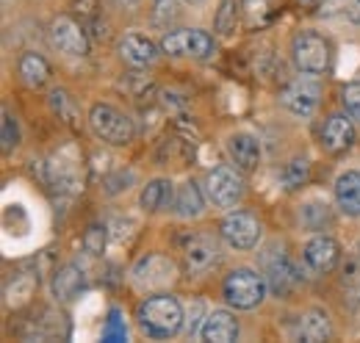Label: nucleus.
Returning <instances> with one entry per match:
<instances>
[{"label": "nucleus", "mask_w": 360, "mask_h": 343, "mask_svg": "<svg viewBox=\"0 0 360 343\" xmlns=\"http://www.w3.org/2000/svg\"><path fill=\"white\" fill-rule=\"evenodd\" d=\"M136 321L147 338H172L186 327V310L172 294H155L139 302Z\"/></svg>", "instance_id": "1"}, {"label": "nucleus", "mask_w": 360, "mask_h": 343, "mask_svg": "<svg viewBox=\"0 0 360 343\" xmlns=\"http://www.w3.org/2000/svg\"><path fill=\"white\" fill-rule=\"evenodd\" d=\"M84 169H86V164L81 158V150L75 144H64L45 164V180L50 183L53 191H58L64 197H75L84 191V183H86Z\"/></svg>", "instance_id": "2"}, {"label": "nucleus", "mask_w": 360, "mask_h": 343, "mask_svg": "<svg viewBox=\"0 0 360 343\" xmlns=\"http://www.w3.org/2000/svg\"><path fill=\"white\" fill-rule=\"evenodd\" d=\"M89 128L100 141H105L111 147H128L136 138L134 119L125 111H120V108H114L108 103H94L91 105Z\"/></svg>", "instance_id": "3"}, {"label": "nucleus", "mask_w": 360, "mask_h": 343, "mask_svg": "<svg viewBox=\"0 0 360 343\" xmlns=\"http://www.w3.org/2000/svg\"><path fill=\"white\" fill-rule=\"evenodd\" d=\"M266 291H269L266 277H261L252 268H236L222 283V297L236 310H255L261 302L266 299Z\"/></svg>", "instance_id": "4"}, {"label": "nucleus", "mask_w": 360, "mask_h": 343, "mask_svg": "<svg viewBox=\"0 0 360 343\" xmlns=\"http://www.w3.org/2000/svg\"><path fill=\"white\" fill-rule=\"evenodd\" d=\"M131 280L139 291L147 294H161L167 288L175 285L178 280V266L169 255L161 252H147L144 257H139L131 268Z\"/></svg>", "instance_id": "5"}, {"label": "nucleus", "mask_w": 360, "mask_h": 343, "mask_svg": "<svg viewBox=\"0 0 360 343\" xmlns=\"http://www.w3.org/2000/svg\"><path fill=\"white\" fill-rule=\"evenodd\" d=\"M291 58L302 75H321L330 67V44L316 31H300L291 42Z\"/></svg>", "instance_id": "6"}, {"label": "nucleus", "mask_w": 360, "mask_h": 343, "mask_svg": "<svg viewBox=\"0 0 360 343\" xmlns=\"http://www.w3.org/2000/svg\"><path fill=\"white\" fill-rule=\"evenodd\" d=\"M205 194L214 202V208L230 211L244 197V180H241V174L233 167L219 164V167H214V169L208 172V177H205Z\"/></svg>", "instance_id": "7"}, {"label": "nucleus", "mask_w": 360, "mask_h": 343, "mask_svg": "<svg viewBox=\"0 0 360 343\" xmlns=\"http://www.w3.org/2000/svg\"><path fill=\"white\" fill-rule=\"evenodd\" d=\"M261 233H264L261 221L247 211H230L219 221V235L227 241V247H233L238 252L255 250L261 244Z\"/></svg>", "instance_id": "8"}, {"label": "nucleus", "mask_w": 360, "mask_h": 343, "mask_svg": "<svg viewBox=\"0 0 360 343\" xmlns=\"http://www.w3.org/2000/svg\"><path fill=\"white\" fill-rule=\"evenodd\" d=\"M50 42L58 53L72 56V58H84L89 56V34L86 25L72 20L70 14H58L50 22Z\"/></svg>", "instance_id": "9"}, {"label": "nucleus", "mask_w": 360, "mask_h": 343, "mask_svg": "<svg viewBox=\"0 0 360 343\" xmlns=\"http://www.w3.org/2000/svg\"><path fill=\"white\" fill-rule=\"evenodd\" d=\"M264 266H266V283L277 297H288L302 283V268L285 250L277 252V247H271L264 255Z\"/></svg>", "instance_id": "10"}, {"label": "nucleus", "mask_w": 360, "mask_h": 343, "mask_svg": "<svg viewBox=\"0 0 360 343\" xmlns=\"http://www.w3.org/2000/svg\"><path fill=\"white\" fill-rule=\"evenodd\" d=\"M161 50L169 56H191V58H211L217 53V42L211 34L200 28H183L172 31L161 39Z\"/></svg>", "instance_id": "11"}, {"label": "nucleus", "mask_w": 360, "mask_h": 343, "mask_svg": "<svg viewBox=\"0 0 360 343\" xmlns=\"http://www.w3.org/2000/svg\"><path fill=\"white\" fill-rule=\"evenodd\" d=\"M183 260H186V268L191 274H205L211 271L219 260H222V250H219V241L214 235H205V233H191L183 238Z\"/></svg>", "instance_id": "12"}, {"label": "nucleus", "mask_w": 360, "mask_h": 343, "mask_svg": "<svg viewBox=\"0 0 360 343\" xmlns=\"http://www.w3.org/2000/svg\"><path fill=\"white\" fill-rule=\"evenodd\" d=\"M319 103H321V86L314 78H297L283 89V105L300 119L314 117Z\"/></svg>", "instance_id": "13"}, {"label": "nucleus", "mask_w": 360, "mask_h": 343, "mask_svg": "<svg viewBox=\"0 0 360 343\" xmlns=\"http://www.w3.org/2000/svg\"><path fill=\"white\" fill-rule=\"evenodd\" d=\"M302 257H305V263H308L314 271L327 274V271H333V268L338 266V260H341V244H338L333 235L319 233V235H314V238L305 244Z\"/></svg>", "instance_id": "14"}, {"label": "nucleus", "mask_w": 360, "mask_h": 343, "mask_svg": "<svg viewBox=\"0 0 360 343\" xmlns=\"http://www.w3.org/2000/svg\"><path fill=\"white\" fill-rule=\"evenodd\" d=\"M355 144V125L349 114H330L321 128V147L333 155L347 153Z\"/></svg>", "instance_id": "15"}, {"label": "nucleus", "mask_w": 360, "mask_h": 343, "mask_svg": "<svg viewBox=\"0 0 360 343\" xmlns=\"http://www.w3.org/2000/svg\"><path fill=\"white\" fill-rule=\"evenodd\" d=\"M227 153H230L233 164L244 172L258 169V164H261V141L252 133H244V130L230 133L227 136Z\"/></svg>", "instance_id": "16"}, {"label": "nucleus", "mask_w": 360, "mask_h": 343, "mask_svg": "<svg viewBox=\"0 0 360 343\" xmlns=\"http://www.w3.org/2000/svg\"><path fill=\"white\" fill-rule=\"evenodd\" d=\"M50 288H53V297L58 302L78 299V297L86 291V271H84L81 266H75V263H67V266H61V268L53 274Z\"/></svg>", "instance_id": "17"}, {"label": "nucleus", "mask_w": 360, "mask_h": 343, "mask_svg": "<svg viewBox=\"0 0 360 343\" xmlns=\"http://www.w3.org/2000/svg\"><path fill=\"white\" fill-rule=\"evenodd\" d=\"M200 338L208 343H233L238 338V321L230 310H211L205 313Z\"/></svg>", "instance_id": "18"}, {"label": "nucleus", "mask_w": 360, "mask_h": 343, "mask_svg": "<svg viewBox=\"0 0 360 343\" xmlns=\"http://www.w3.org/2000/svg\"><path fill=\"white\" fill-rule=\"evenodd\" d=\"M335 205L338 211L349 219H358L360 216V172L358 169H347L338 174L335 180Z\"/></svg>", "instance_id": "19"}, {"label": "nucleus", "mask_w": 360, "mask_h": 343, "mask_svg": "<svg viewBox=\"0 0 360 343\" xmlns=\"http://www.w3.org/2000/svg\"><path fill=\"white\" fill-rule=\"evenodd\" d=\"M175 194H178V191H175L172 180L155 177V180H150V183L141 188V194H139V208H141L144 214H158V211L175 205Z\"/></svg>", "instance_id": "20"}, {"label": "nucleus", "mask_w": 360, "mask_h": 343, "mask_svg": "<svg viewBox=\"0 0 360 343\" xmlns=\"http://www.w3.org/2000/svg\"><path fill=\"white\" fill-rule=\"evenodd\" d=\"M120 56L131 64V67H150L158 58V44L141 34H128L120 42Z\"/></svg>", "instance_id": "21"}, {"label": "nucleus", "mask_w": 360, "mask_h": 343, "mask_svg": "<svg viewBox=\"0 0 360 343\" xmlns=\"http://www.w3.org/2000/svg\"><path fill=\"white\" fill-rule=\"evenodd\" d=\"M205 211V197H202V188L194 183V180H186L175 194V214L180 219H197Z\"/></svg>", "instance_id": "22"}, {"label": "nucleus", "mask_w": 360, "mask_h": 343, "mask_svg": "<svg viewBox=\"0 0 360 343\" xmlns=\"http://www.w3.org/2000/svg\"><path fill=\"white\" fill-rule=\"evenodd\" d=\"M300 335H302V341H308V343L330 341V338H333V321H330V316H327L321 307L308 310V313L302 316Z\"/></svg>", "instance_id": "23"}, {"label": "nucleus", "mask_w": 360, "mask_h": 343, "mask_svg": "<svg viewBox=\"0 0 360 343\" xmlns=\"http://www.w3.org/2000/svg\"><path fill=\"white\" fill-rule=\"evenodd\" d=\"M300 221L311 233H324L333 227V208L327 205V200H308L300 208Z\"/></svg>", "instance_id": "24"}, {"label": "nucleus", "mask_w": 360, "mask_h": 343, "mask_svg": "<svg viewBox=\"0 0 360 343\" xmlns=\"http://www.w3.org/2000/svg\"><path fill=\"white\" fill-rule=\"evenodd\" d=\"M50 108H53V114H56L67 128H72V130L81 128V111H78V105H75V100H72L70 91L53 89V91H50Z\"/></svg>", "instance_id": "25"}, {"label": "nucleus", "mask_w": 360, "mask_h": 343, "mask_svg": "<svg viewBox=\"0 0 360 343\" xmlns=\"http://www.w3.org/2000/svg\"><path fill=\"white\" fill-rule=\"evenodd\" d=\"M20 75H22V81L28 86L39 89V86H45L50 81V64H47L45 56H39V53H25L20 58Z\"/></svg>", "instance_id": "26"}, {"label": "nucleus", "mask_w": 360, "mask_h": 343, "mask_svg": "<svg viewBox=\"0 0 360 343\" xmlns=\"http://www.w3.org/2000/svg\"><path fill=\"white\" fill-rule=\"evenodd\" d=\"M341 283H344V291L349 294L352 304H360V241L349 250V255L344 260V274H341Z\"/></svg>", "instance_id": "27"}, {"label": "nucleus", "mask_w": 360, "mask_h": 343, "mask_svg": "<svg viewBox=\"0 0 360 343\" xmlns=\"http://www.w3.org/2000/svg\"><path fill=\"white\" fill-rule=\"evenodd\" d=\"M308 177H311V161L308 158H294L280 172V186L285 191H297L308 183Z\"/></svg>", "instance_id": "28"}, {"label": "nucleus", "mask_w": 360, "mask_h": 343, "mask_svg": "<svg viewBox=\"0 0 360 343\" xmlns=\"http://www.w3.org/2000/svg\"><path fill=\"white\" fill-rule=\"evenodd\" d=\"M34 288H37V277L34 274H25V271L14 274V283L6 285V302L11 307H20V304H25V302L31 299Z\"/></svg>", "instance_id": "29"}, {"label": "nucleus", "mask_w": 360, "mask_h": 343, "mask_svg": "<svg viewBox=\"0 0 360 343\" xmlns=\"http://www.w3.org/2000/svg\"><path fill=\"white\" fill-rule=\"evenodd\" d=\"M321 14L324 17H344L349 22L360 25V0H324L321 3Z\"/></svg>", "instance_id": "30"}, {"label": "nucleus", "mask_w": 360, "mask_h": 343, "mask_svg": "<svg viewBox=\"0 0 360 343\" xmlns=\"http://www.w3.org/2000/svg\"><path fill=\"white\" fill-rule=\"evenodd\" d=\"M238 28V3L236 0H222L217 11V31L219 37H233Z\"/></svg>", "instance_id": "31"}, {"label": "nucleus", "mask_w": 360, "mask_h": 343, "mask_svg": "<svg viewBox=\"0 0 360 343\" xmlns=\"http://www.w3.org/2000/svg\"><path fill=\"white\" fill-rule=\"evenodd\" d=\"M108 227L105 224H89L86 233H84V252L91 257H100L105 252V244H108Z\"/></svg>", "instance_id": "32"}, {"label": "nucleus", "mask_w": 360, "mask_h": 343, "mask_svg": "<svg viewBox=\"0 0 360 343\" xmlns=\"http://www.w3.org/2000/svg\"><path fill=\"white\" fill-rule=\"evenodd\" d=\"M134 180H136L134 169H117V172H111V174L103 177V191H105L108 197H117V194L128 191V188L134 186Z\"/></svg>", "instance_id": "33"}, {"label": "nucleus", "mask_w": 360, "mask_h": 343, "mask_svg": "<svg viewBox=\"0 0 360 343\" xmlns=\"http://www.w3.org/2000/svg\"><path fill=\"white\" fill-rule=\"evenodd\" d=\"M341 105L352 119H360V81H352L341 89Z\"/></svg>", "instance_id": "34"}, {"label": "nucleus", "mask_w": 360, "mask_h": 343, "mask_svg": "<svg viewBox=\"0 0 360 343\" xmlns=\"http://www.w3.org/2000/svg\"><path fill=\"white\" fill-rule=\"evenodd\" d=\"M17 144H20V128H17V119H14L8 111H3V153L8 155Z\"/></svg>", "instance_id": "35"}, {"label": "nucleus", "mask_w": 360, "mask_h": 343, "mask_svg": "<svg viewBox=\"0 0 360 343\" xmlns=\"http://www.w3.org/2000/svg\"><path fill=\"white\" fill-rule=\"evenodd\" d=\"M120 89H125L131 97L141 100V97H144V91H147V89H153V84H150L144 75H136L134 72V75H125V81L120 84Z\"/></svg>", "instance_id": "36"}, {"label": "nucleus", "mask_w": 360, "mask_h": 343, "mask_svg": "<svg viewBox=\"0 0 360 343\" xmlns=\"http://www.w3.org/2000/svg\"><path fill=\"white\" fill-rule=\"evenodd\" d=\"M117 318H120V313H117V310H111L108 327L103 330V338H105V341H125V338H128V330H125V324H122V321H117Z\"/></svg>", "instance_id": "37"}, {"label": "nucleus", "mask_w": 360, "mask_h": 343, "mask_svg": "<svg viewBox=\"0 0 360 343\" xmlns=\"http://www.w3.org/2000/svg\"><path fill=\"white\" fill-rule=\"evenodd\" d=\"M200 313H202V302H191V307L186 313V332L188 335H200V330H202L200 321H205V318H200Z\"/></svg>", "instance_id": "38"}, {"label": "nucleus", "mask_w": 360, "mask_h": 343, "mask_svg": "<svg viewBox=\"0 0 360 343\" xmlns=\"http://www.w3.org/2000/svg\"><path fill=\"white\" fill-rule=\"evenodd\" d=\"M70 8L81 14V20H97V0H72Z\"/></svg>", "instance_id": "39"}, {"label": "nucleus", "mask_w": 360, "mask_h": 343, "mask_svg": "<svg viewBox=\"0 0 360 343\" xmlns=\"http://www.w3.org/2000/svg\"><path fill=\"white\" fill-rule=\"evenodd\" d=\"M297 3H300L302 8H321L324 0H297Z\"/></svg>", "instance_id": "40"}, {"label": "nucleus", "mask_w": 360, "mask_h": 343, "mask_svg": "<svg viewBox=\"0 0 360 343\" xmlns=\"http://www.w3.org/2000/svg\"><path fill=\"white\" fill-rule=\"evenodd\" d=\"M120 6H134V3H139V0H117Z\"/></svg>", "instance_id": "41"}, {"label": "nucleus", "mask_w": 360, "mask_h": 343, "mask_svg": "<svg viewBox=\"0 0 360 343\" xmlns=\"http://www.w3.org/2000/svg\"><path fill=\"white\" fill-rule=\"evenodd\" d=\"M183 3H188V6H200V3H205V0H183Z\"/></svg>", "instance_id": "42"}]
</instances>
